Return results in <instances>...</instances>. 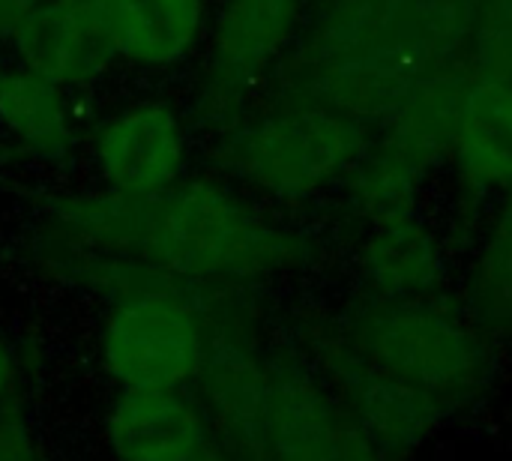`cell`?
Returning a JSON list of instances; mask_svg holds the SVG:
<instances>
[{
	"label": "cell",
	"instance_id": "cell-1",
	"mask_svg": "<svg viewBox=\"0 0 512 461\" xmlns=\"http://www.w3.org/2000/svg\"><path fill=\"white\" fill-rule=\"evenodd\" d=\"M48 216L57 240L138 258L189 282L255 279L300 255L291 234L207 180L156 195H63L48 204Z\"/></svg>",
	"mask_w": 512,
	"mask_h": 461
},
{
	"label": "cell",
	"instance_id": "cell-2",
	"mask_svg": "<svg viewBox=\"0 0 512 461\" xmlns=\"http://www.w3.org/2000/svg\"><path fill=\"white\" fill-rule=\"evenodd\" d=\"M483 0H324L291 93L351 120L390 117L474 39Z\"/></svg>",
	"mask_w": 512,
	"mask_h": 461
},
{
	"label": "cell",
	"instance_id": "cell-3",
	"mask_svg": "<svg viewBox=\"0 0 512 461\" xmlns=\"http://www.w3.org/2000/svg\"><path fill=\"white\" fill-rule=\"evenodd\" d=\"M351 348L444 405L474 396L489 375L477 330L423 297L366 312L351 330Z\"/></svg>",
	"mask_w": 512,
	"mask_h": 461
},
{
	"label": "cell",
	"instance_id": "cell-4",
	"mask_svg": "<svg viewBox=\"0 0 512 461\" xmlns=\"http://www.w3.org/2000/svg\"><path fill=\"white\" fill-rule=\"evenodd\" d=\"M360 150L363 129L357 120L306 105L228 129L213 153L234 177L270 195L300 198L336 180Z\"/></svg>",
	"mask_w": 512,
	"mask_h": 461
},
{
	"label": "cell",
	"instance_id": "cell-5",
	"mask_svg": "<svg viewBox=\"0 0 512 461\" xmlns=\"http://www.w3.org/2000/svg\"><path fill=\"white\" fill-rule=\"evenodd\" d=\"M207 333L195 297L156 294L111 309L102 360L123 390H180L207 360Z\"/></svg>",
	"mask_w": 512,
	"mask_h": 461
},
{
	"label": "cell",
	"instance_id": "cell-6",
	"mask_svg": "<svg viewBox=\"0 0 512 461\" xmlns=\"http://www.w3.org/2000/svg\"><path fill=\"white\" fill-rule=\"evenodd\" d=\"M303 0H228L213 33L198 117L228 123L249 90L270 72L300 21Z\"/></svg>",
	"mask_w": 512,
	"mask_h": 461
},
{
	"label": "cell",
	"instance_id": "cell-7",
	"mask_svg": "<svg viewBox=\"0 0 512 461\" xmlns=\"http://www.w3.org/2000/svg\"><path fill=\"white\" fill-rule=\"evenodd\" d=\"M327 378L336 384L348 420L378 447L381 456L417 450L441 423L447 405L369 363L351 342L318 351Z\"/></svg>",
	"mask_w": 512,
	"mask_h": 461
},
{
	"label": "cell",
	"instance_id": "cell-8",
	"mask_svg": "<svg viewBox=\"0 0 512 461\" xmlns=\"http://www.w3.org/2000/svg\"><path fill=\"white\" fill-rule=\"evenodd\" d=\"M24 69L66 87L96 81L117 54L111 0H42L9 36Z\"/></svg>",
	"mask_w": 512,
	"mask_h": 461
},
{
	"label": "cell",
	"instance_id": "cell-9",
	"mask_svg": "<svg viewBox=\"0 0 512 461\" xmlns=\"http://www.w3.org/2000/svg\"><path fill=\"white\" fill-rule=\"evenodd\" d=\"M96 165L114 192L156 195L183 165V129L168 105L144 102L117 114L96 138Z\"/></svg>",
	"mask_w": 512,
	"mask_h": 461
},
{
	"label": "cell",
	"instance_id": "cell-10",
	"mask_svg": "<svg viewBox=\"0 0 512 461\" xmlns=\"http://www.w3.org/2000/svg\"><path fill=\"white\" fill-rule=\"evenodd\" d=\"M345 414L294 360H270L264 461H342Z\"/></svg>",
	"mask_w": 512,
	"mask_h": 461
},
{
	"label": "cell",
	"instance_id": "cell-11",
	"mask_svg": "<svg viewBox=\"0 0 512 461\" xmlns=\"http://www.w3.org/2000/svg\"><path fill=\"white\" fill-rule=\"evenodd\" d=\"M105 435L117 461H189L213 441L180 390H126L105 417Z\"/></svg>",
	"mask_w": 512,
	"mask_h": 461
},
{
	"label": "cell",
	"instance_id": "cell-12",
	"mask_svg": "<svg viewBox=\"0 0 512 461\" xmlns=\"http://www.w3.org/2000/svg\"><path fill=\"white\" fill-rule=\"evenodd\" d=\"M198 378L204 381L207 405L231 450L243 461H264L270 363L258 360L237 342L216 339L207 348Z\"/></svg>",
	"mask_w": 512,
	"mask_h": 461
},
{
	"label": "cell",
	"instance_id": "cell-13",
	"mask_svg": "<svg viewBox=\"0 0 512 461\" xmlns=\"http://www.w3.org/2000/svg\"><path fill=\"white\" fill-rule=\"evenodd\" d=\"M456 150L471 186H512V84L492 78H477L471 84Z\"/></svg>",
	"mask_w": 512,
	"mask_h": 461
},
{
	"label": "cell",
	"instance_id": "cell-14",
	"mask_svg": "<svg viewBox=\"0 0 512 461\" xmlns=\"http://www.w3.org/2000/svg\"><path fill=\"white\" fill-rule=\"evenodd\" d=\"M366 270L390 300H420L444 282L441 249L411 213L378 222L366 246Z\"/></svg>",
	"mask_w": 512,
	"mask_h": 461
},
{
	"label": "cell",
	"instance_id": "cell-15",
	"mask_svg": "<svg viewBox=\"0 0 512 461\" xmlns=\"http://www.w3.org/2000/svg\"><path fill=\"white\" fill-rule=\"evenodd\" d=\"M201 0H111L117 54L141 66H171L201 30Z\"/></svg>",
	"mask_w": 512,
	"mask_h": 461
},
{
	"label": "cell",
	"instance_id": "cell-16",
	"mask_svg": "<svg viewBox=\"0 0 512 461\" xmlns=\"http://www.w3.org/2000/svg\"><path fill=\"white\" fill-rule=\"evenodd\" d=\"M0 123L45 159H63L72 144L69 105L60 84L24 69L0 78Z\"/></svg>",
	"mask_w": 512,
	"mask_h": 461
},
{
	"label": "cell",
	"instance_id": "cell-17",
	"mask_svg": "<svg viewBox=\"0 0 512 461\" xmlns=\"http://www.w3.org/2000/svg\"><path fill=\"white\" fill-rule=\"evenodd\" d=\"M477 291L486 315L504 327H512V201L489 237Z\"/></svg>",
	"mask_w": 512,
	"mask_h": 461
},
{
	"label": "cell",
	"instance_id": "cell-18",
	"mask_svg": "<svg viewBox=\"0 0 512 461\" xmlns=\"http://www.w3.org/2000/svg\"><path fill=\"white\" fill-rule=\"evenodd\" d=\"M471 45L477 78L512 84V0H483Z\"/></svg>",
	"mask_w": 512,
	"mask_h": 461
},
{
	"label": "cell",
	"instance_id": "cell-19",
	"mask_svg": "<svg viewBox=\"0 0 512 461\" xmlns=\"http://www.w3.org/2000/svg\"><path fill=\"white\" fill-rule=\"evenodd\" d=\"M0 461H39L30 426L12 405H0Z\"/></svg>",
	"mask_w": 512,
	"mask_h": 461
},
{
	"label": "cell",
	"instance_id": "cell-20",
	"mask_svg": "<svg viewBox=\"0 0 512 461\" xmlns=\"http://www.w3.org/2000/svg\"><path fill=\"white\" fill-rule=\"evenodd\" d=\"M342 461H384L378 453V447L348 420L345 426V450H342Z\"/></svg>",
	"mask_w": 512,
	"mask_h": 461
},
{
	"label": "cell",
	"instance_id": "cell-21",
	"mask_svg": "<svg viewBox=\"0 0 512 461\" xmlns=\"http://www.w3.org/2000/svg\"><path fill=\"white\" fill-rule=\"evenodd\" d=\"M33 0H0V36H12L18 21L33 9Z\"/></svg>",
	"mask_w": 512,
	"mask_h": 461
},
{
	"label": "cell",
	"instance_id": "cell-22",
	"mask_svg": "<svg viewBox=\"0 0 512 461\" xmlns=\"http://www.w3.org/2000/svg\"><path fill=\"white\" fill-rule=\"evenodd\" d=\"M9 378H12V366H9V354L0 342V405L6 399V390H9Z\"/></svg>",
	"mask_w": 512,
	"mask_h": 461
},
{
	"label": "cell",
	"instance_id": "cell-23",
	"mask_svg": "<svg viewBox=\"0 0 512 461\" xmlns=\"http://www.w3.org/2000/svg\"><path fill=\"white\" fill-rule=\"evenodd\" d=\"M189 461H231V456H228V453H225L219 444H213V441H210V444H207V447H204L198 456H192Z\"/></svg>",
	"mask_w": 512,
	"mask_h": 461
},
{
	"label": "cell",
	"instance_id": "cell-24",
	"mask_svg": "<svg viewBox=\"0 0 512 461\" xmlns=\"http://www.w3.org/2000/svg\"><path fill=\"white\" fill-rule=\"evenodd\" d=\"M33 3H42V0H33Z\"/></svg>",
	"mask_w": 512,
	"mask_h": 461
},
{
	"label": "cell",
	"instance_id": "cell-25",
	"mask_svg": "<svg viewBox=\"0 0 512 461\" xmlns=\"http://www.w3.org/2000/svg\"><path fill=\"white\" fill-rule=\"evenodd\" d=\"M0 78H3V72H0Z\"/></svg>",
	"mask_w": 512,
	"mask_h": 461
}]
</instances>
